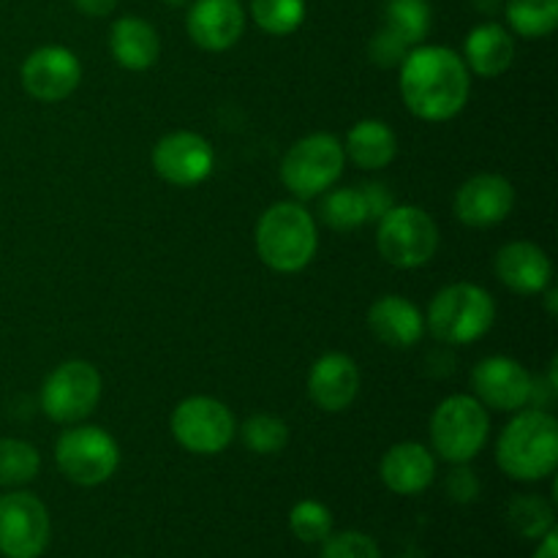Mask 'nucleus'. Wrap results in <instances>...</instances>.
<instances>
[{
  "instance_id": "f257e3e1",
  "label": "nucleus",
  "mask_w": 558,
  "mask_h": 558,
  "mask_svg": "<svg viewBox=\"0 0 558 558\" xmlns=\"http://www.w3.org/2000/svg\"><path fill=\"white\" fill-rule=\"evenodd\" d=\"M398 87L409 112L428 123H445L463 112L472 93V71L463 58L439 44H417L398 65Z\"/></svg>"
},
{
  "instance_id": "f03ea898",
  "label": "nucleus",
  "mask_w": 558,
  "mask_h": 558,
  "mask_svg": "<svg viewBox=\"0 0 558 558\" xmlns=\"http://www.w3.org/2000/svg\"><path fill=\"white\" fill-rule=\"evenodd\" d=\"M496 461L510 480L537 483L558 466V423L548 409L526 407L505 425L496 441Z\"/></svg>"
},
{
  "instance_id": "7ed1b4c3",
  "label": "nucleus",
  "mask_w": 558,
  "mask_h": 558,
  "mask_svg": "<svg viewBox=\"0 0 558 558\" xmlns=\"http://www.w3.org/2000/svg\"><path fill=\"white\" fill-rule=\"evenodd\" d=\"M256 254L270 270L300 272L319 248L316 221L300 202H276L256 221Z\"/></svg>"
},
{
  "instance_id": "20e7f679",
  "label": "nucleus",
  "mask_w": 558,
  "mask_h": 558,
  "mask_svg": "<svg viewBox=\"0 0 558 558\" xmlns=\"http://www.w3.org/2000/svg\"><path fill=\"white\" fill-rule=\"evenodd\" d=\"M496 322V303L488 289L458 281L439 289L430 300L425 330L447 347H466L488 336Z\"/></svg>"
},
{
  "instance_id": "39448f33",
  "label": "nucleus",
  "mask_w": 558,
  "mask_h": 558,
  "mask_svg": "<svg viewBox=\"0 0 558 558\" xmlns=\"http://www.w3.org/2000/svg\"><path fill=\"white\" fill-rule=\"evenodd\" d=\"M490 436L488 409L474 396H450L430 417V445L447 463H469L485 450Z\"/></svg>"
},
{
  "instance_id": "423d86ee",
  "label": "nucleus",
  "mask_w": 558,
  "mask_h": 558,
  "mask_svg": "<svg viewBox=\"0 0 558 558\" xmlns=\"http://www.w3.org/2000/svg\"><path fill=\"white\" fill-rule=\"evenodd\" d=\"M347 153L338 136L319 131L294 142L281 161V180L298 199H316L341 180Z\"/></svg>"
},
{
  "instance_id": "0eeeda50",
  "label": "nucleus",
  "mask_w": 558,
  "mask_h": 558,
  "mask_svg": "<svg viewBox=\"0 0 558 558\" xmlns=\"http://www.w3.org/2000/svg\"><path fill=\"white\" fill-rule=\"evenodd\" d=\"M376 248L392 267L414 270L434 259L439 248V227L417 205H392L376 221Z\"/></svg>"
},
{
  "instance_id": "6e6552de",
  "label": "nucleus",
  "mask_w": 558,
  "mask_h": 558,
  "mask_svg": "<svg viewBox=\"0 0 558 558\" xmlns=\"http://www.w3.org/2000/svg\"><path fill=\"white\" fill-rule=\"evenodd\" d=\"M54 463L82 488L107 483L120 466V447L109 430L98 425H74L54 441Z\"/></svg>"
},
{
  "instance_id": "1a4fd4ad",
  "label": "nucleus",
  "mask_w": 558,
  "mask_h": 558,
  "mask_svg": "<svg viewBox=\"0 0 558 558\" xmlns=\"http://www.w3.org/2000/svg\"><path fill=\"white\" fill-rule=\"evenodd\" d=\"M169 428L183 450L194 456H218L238 436V420L218 398L191 396L174 407Z\"/></svg>"
},
{
  "instance_id": "9d476101",
  "label": "nucleus",
  "mask_w": 558,
  "mask_h": 558,
  "mask_svg": "<svg viewBox=\"0 0 558 558\" xmlns=\"http://www.w3.org/2000/svg\"><path fill=\"white\" fill-rule=\"evenodd\" d=\"M101 401V374L87 360L58 365L41 385V409L52 423L76 425Z\"/></svg>"
},
{
  "instance_id": "9b49d317",
  "label": "nucleus",
  "mask_w": 558,
  "mask_h": 558,
  "mask_svg": "<svg viewBox=\"0 0 558 558\" xmlns=\"http://www.w3.org/2000/svg\"><path fill=\"white\" fill-rule=\"evenodd\" d=\"M49 545V512L36 494L11 490L0 496V554L38 558Z\"/></svg>"
},
{
  "instance_id": "f8f14e48",
  "label": "nucleus",
  "mask_w": 558,
  "mask_h": 558,
  "mask_svg": "<svg viewBox=\"0 0 558 558\" xmlns=\"http://www.w3.org/2000/svg\"><path fill=\"white\" fill-rule=\"evenodd\" d=\"M472 390L485 409L515 414L532 407L534 376L518 360L507 357V354H494L474 365Z\"/></svg>"
},
{
  "instance_id": "ddd939ff",
  "label": "nucleus",
  "mask_w": 558,
  "mask_h": 558,
  "mask_svg": "<svg viewBox=\"0 0 558 558\" xmlns=\"http://www.w3.org/2000/svg\"><path fill=\"white\" fill-rule=\"evenodd\" d=\"M216 167V153L210 142L196 131H172L153 147V169L167 183L189 189L210 178Z\"/></svg>"
},
{
  "instance_id": "4468645a",
  "label": "nucleus",
  "mask_w": 558,
  "mask_h": 558,
  "mask_svg": "<svg viewBox=\"0 0 558 558\" xmlns=\"http://www.w3.org/2000/svg\"><path fill=\"white\" fill-rule=\"evenodd\" d=\"M82 82V63L69 47L47 44L33 49L22 63V87L36 101L54 104L69 98Z\"/></svg>"
},
{
  "instance_id": "2eb2a0df",
  "label": "nucleus",
  "mask_w": 558,
  "mask_h": 558,
  "mask_svg": "<svg viewBox=\"0 0 558 558\" xmlns=\"http://www.w3.org/2000/svg\"><path fill=\"white\" fill-rule=\"evenodd\" d=\"M512 207H515V189L501 174H474L456 191V216L466 227H496L510 216Z\"/></svg>"
},
{
  "instance_id": "dca6fc26",
  "label": "nucleus",
  "mask_w": 558,
  "mask_h": 558,
  "mask_svg": "<svg viewBox=\"0 0 558 558\" xmlns=\"http://www.w3.org/2000/svg\"><path fill=\"white\" fill-rule=\"evenodd\" d=\"M185 31L196 47L223 52L243 36L245 11L240 0H191Z\"/></svg>"
},
{
  "instance_id": "f3484780",
  "label": "nucleus",
  "mask_w": 558,
  "mask_h": 558,
  "mask_svg": "<svg viewBox=\"0 0 558 558\" xmlns=\"http://www.w3.org/2000/svg\"><path fill=\"white\" fill-rule=\"evenodd\" d=\"M360 392V368L349 354L327 352L311 365L308 396L322 412H347Z\"/></svg>"
},
{
  "instance_id": "a211bd4d",
  "label": "nucleus",
  "mask_w": 558,
  "mask_h": 558,
  "mask_svg": "<svg viewBox=\"0 0 558 558\" xmlns=\"http://www.w3.org/2000/svg\"><path fill=\"white\" fill-rule=\"evenodd\" d=\"M494 270L496 278L518 294H543L554 281L550 256L532 240H512L501 245L494 256Z\"/></svg>"
},
{
  "instance_id": "6ab92c4d",
  "label": "nucleus",
  "mask_w": 558,
  "mask_h": 558,
  "mask_svg": "<svg viewBox=\"0 0 558 558\" xmlns=\"http://www.w3.org/2000/svg\"><path fill=\"white\" fill-rule=\"evenodd\" d=\"M379 477L385 488L398 496H417L434 483L436 456L420 441H401L385 452L379 463Z\"/></svg>"
},
{
  "instance_id": "aec40b11",
  "label": "nucleus",
  "mask_w": 558,
  "mask_h": 558,
  "mask_svg": "<svg viewBox=\"0 0 558 558\" xmlns=\"http://www.w3.org/2000/svg\"><path fill=\"white\" fill-rule=\"evenodd\" d=\"M368 327L379 343L390 349H412L425 336V316L412 300L385 294L368 311Z\"/></svg>"
},
{
  "instance_id": "412c9836",
  "label": "nucleus",
  "mask_w": 558,
  "mask_h": 558,
  "mask_svg": "<svg viewBox=\"0 0 558 558\" xmlns=\"http://www.w3.org/2000/svg\"><path fill=\"white\" fill-rule=\"evenodd\" d=\"M109 49L120 69L147 71L161 54V38L156 27L142 16H120L109 31Z\"/></svg>"
},
{
  "instance_id": "4be33fe9",
  "label": "nucleus",
  "mask_w": 558,
  "mask_h": 558,
  "mask_svg": "<svg viewBox=\"0 0 558 558\" xmlns=\"http://www.w3.org/2000/svg\"><path fill=\"white\" fill-rule=\"evenodd\" d=\"M461 58L477 76H501L515 60V38L499 22H483L466 36Z\"/></svg>"
},
{
  "instance_id": "5701e85b",
  "label": "nucleus",
  "mask_w": 558,
  "mask_h": 558,
  "mask_svg": "<svg viewBox=\"0 0 558 558\" xmlns=\"http://www.w3.org/2000/svg\"><path fill=\"white\" fill-rule=\"evenodd\" d=\"M343 153L352 158L360 169H385L398 153V136L385 120H360L349 129Z\"/></svg>"
},
{
  "instance_id": "b1692460",
  "label": "nucleus",
  "mask_w": 558,
  "mask_h": 558,
  "mask_svg": "<svg viewBox=\"0 0 558 558\" xmlns=\"http://www.w3.org/2000/svg\"><path fill=\"white\" fill-rule=\"evenodd\" d=\"M381 27L401 38L407 47H417L430 33L428 0H385Z\"/></svg>"
},
{
  "instance_id": "393cba45",
  "label": "nucleus",
  "mask_w": 558,
  "mask_h": 558,
  "mask_svg": "<svg viewBox=\"0 0 558 558\" xmlns=\"http://www.w3.org/2000/svg\"><path fill=\"white\" fill-rule=\"evenodd\" d=\"M507 25L523 38H545L558 25V0H505Z\"/></svg>"
},
{
  "instance_id": "a878e982",
  "label": "nucleus",
  "mask_w": 558,
  "mask_h": 558,
  "mask_svg": "<svg viewBox=\"0 0 558 558\" xmlns=\"http://www.w3.org/2000/svg\"><path fill=\"white\" fill-rule=\"evenodd\" d=\"M322 221L336 232H352L368 221V207H365L363 191L360 189H336L322 194Z\"/></svg>"
},
{
  "instance_id": "bb28decb",
  "label": "nucleus",
  "mask_w": 558,
  "mask_h": 558,
  "mask_svg": "<svg viewBox=\"0 0 558 558\" xmlns=\"http://www.w3.org/2000/svg\"><path fill=\"white\" fill-rule=\"evenodd\" d=\"M507 521H510V526L526 539H543L550 529H556L550 501H545L543 496L534 494L515 496V499L510 501V507H507Z\"/></svg>"
},
{
  "instance_id": "cd10ccee",
  "label": "nucleus",
  "mask_w": 558,
  "mask_h": 558,
  "mask_svg": "<svg viewBox=\"0 0 558 558\" xmlns=\"http://www.w3.org/2000/svg\"><path fill=\"white\" fill-rule=\"evenodd\" d=\"M41 456L25 439H0V485L16 488L38 477Z\"/></svg>"
},
{
  "instance_id": "c85d7f7f",
  "label": "nucleus",
  "mask_w": 558,
  "mask_h": 558,
  "mask_svg": "<svg viewBox=\"0 0 558 558\" xmlns=\"http://www.w3.org/2000/svg\"><path fill=\"white\" fill-rule=\"evenodd\" d=\"M240 439L256 456H278L289 445V428L276 414H254L238 428Z\"/></svg>"
},
{
  "instance_id": "c756f323",
  "label": "nucleus",
  "mask_w": 558,
  "mask_h": 558,
  "mask_svg": "<svg viewBox=\"0 0 558 558\" xmlns=\"http://www.w3.org/2000/svg\"><path fill=\"white\" fill-rule=\"evenodd\" d=\"M305 0H251V16L270 36H289L305 22Z\"/></svg>"
},
{
  "instance_id": "7c9ffc66",
  "label": "nucleus",
  "mask_w": 558,
  "mask_h": 558,
  "mask_svg": "<svg viewBox=\"0 0 558 558\" xmlns=\"http://www.w3.org/2000/svg\"><path fill=\"white\" fill-rule=\"evenodd\" d=\"M289 529L300 543L319 545L332 534V512L322 501L303 499L289 510Z\"/></svg>"
},
{
  "instance_id": "2f4dec72",
  "label": "nucleus",
  "mask_w": 558,
  "mask_h": 558,
  "mask_svg": "<svg viewBox=\"0 0 558 558\" xmlns=\"http://www.w3.org/2000/svg\"><path fill=\"white\" fill-rule=\"evenodd\" d=\"M322 558H381V550L368 534L341 532L322 543Z\"/></svg>"
},
{
  "instance_id": "473e14b6",
  "label": "nucleus",
  "mask_w": 558,
  "mask_h": 558,
  "mask_svg": "<svg viewBox=\"0 0 558 558\" xmlns=\"http://www.w3.org/2000/svg\"><path fill=\"white\" fill-rule=\"evenodd\" d=\"M409 49L412 47H407L401 38L392 36L385 27H379L368 44V58L376 69H398L403 63V58L409 54Z\"/></svg>"
},
{
  "instance_id": "72a5a7b5",
  "label": "nucleus",
  "mask_w": 558,
  "mask_h": 558,
  "mask_svg": "<svg viewBox=\"0 0 558 558\" xmlns=\"http://www.w3.org/2000/svg\"><path fill=\"white\" fill-rule=\"evenodd\" d=\"M445 488L452 501H458V505H469V501H477L480 477L466 466V463H456V472L447 474Z\"/></svg>"
},
{
  "instance_id": "f704fd0d",
  "label": "nucleus",
  "mask_w": 558,
  "mask_h": 558,
  "mask_svg": "<svg viewBox=\"0 0 558 558\" xmlns=\"http://www.w3.org/2000/svg\"><path fill=\"white\" fill-rule=\"evenodd\" d=\"M360 191H363L365 207H368V221H379V218L385 216L392 205H396V199H392V191L387 189L385 183H365Z\"/></svg>"
},
{
  "instance_id": "c9c22d12",
  "label": "nucleus",
  "mask_w": 558,
  "mask_h": 558,
  "mask_svg": "<svg viewBox=\"0 0 558 558\" xmlns=\"http://www.w3.org/2000/svg\"><path fill=\"white\" fill-rule=\"evenodd\" d=\"M71 3L85 16H109L114 5H118V0H71Z\"/></svg>"
},
{
  "instance_id": "e433bc0d",
  "label": "nucleus",
  "mask_w": 558,
  "mask_h": 558,
  "mask_svg": "<svg viewBox=\"0 0 558 558\" xmlns=\"http://www.w3.org/2000/svg\"><path fill=\"white\" fill-rule=\"evenodd\" d=\"M532 558H558V534H556V529H550V532L545 534L543 539H539L537 554H534Z\"/></svg>"
},
{
  "instance_id": "4c0bfd02",
  "label": "nucleus",
  "mask_w": 558,
  "mask_h": 558,
  "mask_svg": "<svg viewBox=\"0 0 558 558\" xmlns=\"http://www.w3.org/2000/svg\"><path fill=\"white\" fill-rule=\"evenodd\" d=\"M545 292H548V294H545V305H548L550 316H556V311H558V305H556V300H558V292H556L554 287H548V289H545Z\"/></svg>"
},
{
  "instance_id": "58836bf2",
  "label": "nucleus",
  "mask_w": 558,
  "mask_h": 558,
  "mask_svg": "<svg viewBox=\"0 0 558 558\" xmlns=\"http://www.w3.org/2000/svg\"><path fill=\"white\" fill-rule=\"evenodd\" d=\"M161 3L172 5V9H183V5H191V0H161Z\"/></svg>"
}]
</instances>
